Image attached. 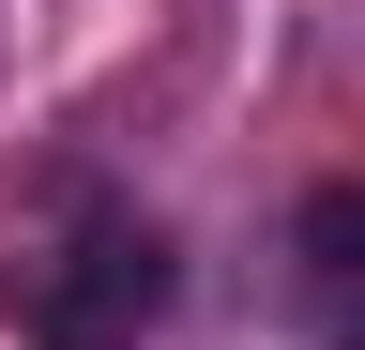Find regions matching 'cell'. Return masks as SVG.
<instances>
[{"instance_id":"cell-1","label":"cell","mask_w":365,"mask_h":350,"mask_svg":"<svg viewBox=\"0 0 365 350\" xmlns=\"http://www.w3.org/2000/svg\"><path fill=\"white\" fill-rule=\"evenodd\" d=\"M168 304V229L153 213H76V244L31 274V335L46 350H137Z\"/></svg>"},{"instance_id":"cell-2","label":"cell","mask_w":365,"mask_h":350,"mask_svg":"<svg viewBox=\"0 0 365 350\" xmlns=\"http://www.w3.org/2000/svg\"><path fill=\"white\" fill-rule=\"evenodd\" d=\"M289 289H304L319 350H365V183H319L289 213Z\"/></svg>"}]
</instances>
